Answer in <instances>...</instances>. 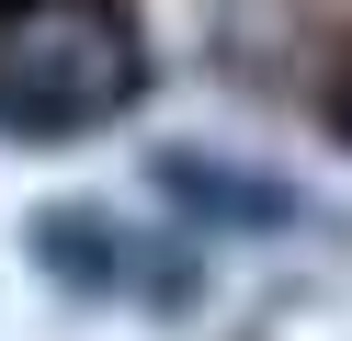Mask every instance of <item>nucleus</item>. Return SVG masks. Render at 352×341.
<instances>
[{
	"label": "nucleus",
	"mask_w": 352,
	"mask_h": 341,
	"mask_svg": "<svg viewBox=\"0 0 352 341\" xmlns=\"http://www.w3.org/2000/svg\"><path fill=\"white\" fill-rule=\"evenodd\" d=\"M148 91V34L125 0H0V136L57 148Z\"/></svg>",
	"instance_id": "1"
}]
</instances>
